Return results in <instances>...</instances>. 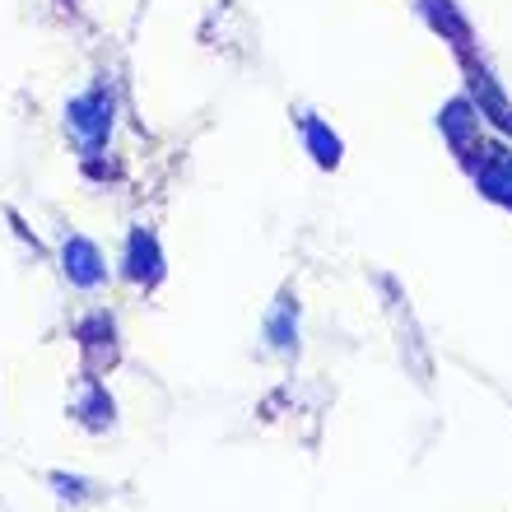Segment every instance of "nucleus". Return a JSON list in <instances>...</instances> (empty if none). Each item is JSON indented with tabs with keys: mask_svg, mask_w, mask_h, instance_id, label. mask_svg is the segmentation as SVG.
Segmentation results:
<instances>
[{
	"mask_svg": "<svg viewBox=\"0 0 512 512\" xmlns=\"http://www.w3.org/2000/svg\"><path fill=\"white\" fill-rule=\"evenodd\" d=\"M303 140H308L312 159L322 163V168H336V163H340V140H336L331 131H326V126L317 122V117H308V122H303Z\"/></svg>",
	"mask_w": 512,
	"mask_h": 512,
	"instance_id": "423d86ee",
	"label": "nucleus"
},
{
	"mask_svg": "<svg viewBox=\"0 0 512 512\" xmlns=\"http://www.w3.org/2000/svg\"><path fill=\"white\" fill-rule=\"evenodd\" d=\"M126 275L140 284H154L163 275V256H159V243L154 233H131V247H126Z\"/></svg>",
	"mask_w": 512,
	"mask_h": 512,
	"instance_id": "f03ea898",
	"label": "nucleus"
},
{
	"mask_svg": "<svg viewBox=\"0 0 512 512\" xmlns=\"http://www.w3.org/2000/svg\"><path fill=\"white\" fill-rule=\"evenodd\" d=\"M447 131V140H452V149L457 154H466L471 149V131H475V122H471V108L466 103H452V108L443 112V122H438Z\"/></svg>",
	"mask_w": 512,
	"mask_h": 512,
	"instance_id": "0eeeda50",
	"label": "nucleus"
},
{
	"mask_svg": "<svg viewBox=\"0 0 512 512\" xmlns=\"http://www.w3.org/2000/svg\"><path fill=\"white\" fill-rule=\"evenodd\" d=\"M475 182H480L494 201L512 205V154L508 149H485V154H480V168H475Z\"/></svg>",
	"mask_w": 512,
	"mask_h": 512,
	"instance_id": "f257e3e1",
	"label": "nucleus"
},
{
	"mask_svg": "<svg viewBox=\"0 0 512 512\" xmlns=\"http://www.w3.org/2000/svg\"><path fill=\"white\" fill-rule=\"evenodd\" d=\"M471 89H475V103H480V112H489V117H494L503 131H512V108H508V98L494 89V80H489L485 70H471Z\"/></svg>",
	"mask_w": 512,
	"mask_h": 512,
	"instance_id": "20e7f679",
	"label": "nucleus"
},
{
	"mask_svg": "<svg viewBox=\"0 0 512 512\" xmlns=\"http://www.w3.org/2000/svg\"><path fill=\"white\" fill-rule=\"evenodd\" d=\"M419 10H424V19H429L443 38L457 42V47H466V42H471V28H466V19L457 14V5H452V0H419Z\"/></svg>",
	"mask_w": 512,
	"mask_h": 512,
	"instance_id": "7ed1b4c3",
	"label": "nucleus"
},
{
	"mask_svg": "<svg viewBox=\"0 0 512 512\" xmlns=\"http://www.w3.org/2000/svg\"><path fill=\"white\" fill-rule=\"evenodd\" d=\"M66 270L80 284H98V280H103V261H98V252L84 243V238H75V243L66 247Z\"/></svg>",
	"mask_w": 512,
	"mask_h": 512,
	"instance_id": "39448f33",
	"label": "nucleus"
}]
</instances>
